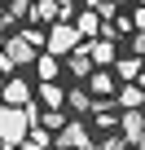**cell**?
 Instances as JSON below:
<instances>
[{
    "label": "cell",
    "mask_w": 145,
    "mask_h": 150,
    "mask_svg": "<svg viewBox=\"0 0 145 150\" xmlns=\"http://www.w3.org/2000/svg\"><path fill=\"white\" fill-rule=\"evenodd\" d=\"M57 5H62V9H70V5H75V0H57Z\"/></svg>",
    "instance_id": "24"
},
{
    "label": "cell",
    "mask_w": 145,
    "mask_h": 150,
    "mask_svg": "<svg viewBox=\"0 0 145 150\" xmlns=\"http://www.w3.org/2000/svg\"><path fill=\"white\" fill-rule=\"evenodd\" d=\"M27 128H31V119H27V106H0V141H18L22 146V137H27Z\"/></svg>",
    "instance_id": "2"
},
{
    "label": "cell",
    "mask_w": 145,
    "mask_h": 150,
    "mask_svg": "<svg viewBox=\"0 0 145 150\" xmlns=\"http://www.w3.org/2000/svg\"><path fill=\"white\" fill-rule=\"evenodd\" d=\"M141 88H145V66H141Z\"/></svg>",
    "instance_id": "25"
},
{
    "label": "cell",
    "mask_w": 145,
    "mask_h": 150,
    "mask_svg": "<svg viewBox=\"0 0 145 150\" xmlns=\"http://www.w3.org/2000/svg\"><path fill=\"white\" fill-rule=\"evenodd\" d=\"M5 53L13 57V66H31V62H35V44L27 40V31H13V35L5 40Z\"/></svg>",
    "instance_id": "3"
},
{
    "label": "cell",
    "mask_w": 145,
    "mask_h": 150,
    "mask_svg": "<svg viewBox=\"0 0 145 150\" xmlns=\"http://www.w3.org/2000/svg\"><path fill=\"white\" fill-rule=\"evenodd\" d=\"M114 75L119 80H141V57H114Z\"/></svg>",
    "instance_id": "12"
},
{
    "label": "cell",
    "mask_w": 145,
    "mask_h": 150,
    "mask_svg": "<svg viewBox=\"0 0 145 150\" xmlns=\"http://www.w3.org/2000/svg\"><path fill=\"white\" fill-rule=\"evenodd\" d=\"M88 93H92V97H114V93H119V88H114V75H110V71H92V75H88Z\"/></svg>",
    "instance_id": "7"
},
{
    "label": "cell",
    "mask_w": 145,
    "mask_h": 150,
    "mask_svg": "<svg viewBox=\"0 0 145 150\" xmlns=\"http://www.w3.org/2000/svg\"><path fill=\"white\" fill-rule=\"evenodd\" d=\"M88 53H92V66H114V57H119L114 44H110V35H106V40H92Z\"/></svg>",
    "instance_id": "11"
},
{
    "label": "cell",
    "mask_w": 145,
    "mask_h": 150,
    "mask_svg": "<svg viewBox=\"0 0 145 150\" xmlns=\"http://www.w3.org/2000/svg\"><path fill=\"white\" fill-rule=\"evenodd\" d=\"M57 150H66V146H57Z\"/></svg>",
    "instance_id": "27"
},
{
    "label": "cell",
    "mask_w": 145,
    "mask_h": 150,
    "mask_svg": "<svg viewBox=\"0 0 145 150\" xmlns=\"http://www.w3.org/2000/svg\"><path fill=\"white\" fill-rule=\"evenodd\" d=\"M119 132H123V141H127V146L145 132V115H141V106H127V110L119 115Z\"/></svg>",
    "instance_id": "5"
},
{
    "label": "cell",
    "mask_w": 145,
    "mask_h": 150,
    "mask_svg": "<svg viewBox=\"0 0 145 150\" xmlns=\"http://www.w3.org/2000/svg\"><path fill=\"white\" fill-rule=\"evenodd\" d=\"M35 71H40V80H57V71H62V62H57V53H44V57L35 62Z\"/></svg>",
    "instance_id": "16"
},
{
    "label": "cell",
    "mask_w": 145,
    "mask_h": 150,
    "mask_svg": "<svg viewBox=\"0 0 145 150\" xmlns=\"http://www.w3.org/2000/svg\"><path fill=\"white\" fill-rule=\"evenodd\" d=\"M114 102L127 110V106H145V88H141V80H127L119 93H114Z\"/></svg>",
    "instance_id": "9"
},
{
    "label": "cell",
    "mask_w": 145,
    "mask_h": 150,
    "mask_svg": "<svg viewBox=\"0 0 145 150\" xmlns=\"http://www.w3.org/2000/svg\"><path fill=\"white\" fill-rule=\"evenodd\" d=\"M132 49H136V57H145V27L132 31Z\"/></svg>",
    "instance_id": "19"
},
{
    "label": "cell",
    "mask_w": 145,
    "mask_h": 150,
    "mask_svg": "<svg viewBox=\"0 0 145 150\" xmlns=\"http://www.w3.org/2000/svg\"><path fill=\"white\" fill-rule=\"evenodd\" d=\"M66 102H70V110H92V93L88 88H70Z\"/></svg>",
    "instance_id": "17"
},
{
    "label": "cell",
    "mask_w": 145,
    "mask_h": 150,
    "mask_svg": "<svg viewBox=\"0 0 145 150\" xmlns=\"http://www.w3.org/2000/svg\"><path fill=\"white\" fill-rule=\"evenodd\" d=\"M0 88H5V84H0Z\"/></svg>",
    "instance_id": "29"
},
{
    "label": "cell",
    "mask_w": 145,
    "mask_h": 150,
    "mask_svg": "<svg viewBox=\"0 0 145 150\" xmlns=\"http://www.w3.org/2000/svg\"><path fill=\"white\" fill-rule=\"evenodd\" d=\"M132 27H145V0L136 5V18H132Z\"/></svg>",
    "instance_id": "22"
},
{
    "label": "cell",
    "mask_w": 145,
    "mask_h": 150,
    "mask_svg": "<svg viewBox=\"0 0 145 150\" xmlns=\"http://www.w3.org/2000/svg\"><path fill=\"white\" fill-rule=\"evenodd\" d=\"M75 27H79V35H97V31H101V13H97V9H88V13H79V18H75Z\"/></svg>",
    "instance_id": "14"
},
{
    "label": "cell",
    "mask_w": 145,
    "mask_h": 150,
    "mask_svg": "<svg viewBox=\"0 0 145 150\" xmlns=\"http://www.w3.org/2000/svg\"><path fill=\"white\" fill-rule=\"evenodd\" d=\"M79 150H97V146H92V141H88V146H79Z\"/></svg>",
    "instance_id": "26"
},
{
    "label": "cell",
    "mask_w": 145,
    "mask_h": 150,
    "mask_svg": "<svg viewBox=\"0 0 145 150\" xmlns=\"http://www.w3.org/2000/svg\"><path fill=\"white\" fill-rule=\"evenodd\" d=\"M88 141H92V137H88V124H79V119L57 128V146H66V150H79V146H88Z\"/></svg>",
    "instance_id": "4"
},
{
    "label": "cell",
    "mask_w": 145,
    "mask_h": 150,
    "mask_svg": "<svg viewBox=\"0 0 145 150\" xmlns=\"http://www.w3.org/2000/svg\"><path fill=\"white\" fill-rule=\"evenodd\" d=\"M101 5H106V0H88V9H101Z\"/></svg>",
    "instance_id": "23"
},
{
    "label": "cell",
    "mask_w": 145,
    "mask_h": 150,
    "mask_svg": "<svg viewBox=\"0 0 145 150\" xmlns=\"http://www.w3.org/2000/svg\"><path fill=\"white\" fill-rule=\"evenodd\" d=\"M92 119H97V128H119V115H114V110H106V106H97V110H92Z\"/></svg>",
    "instance_id": "18"
},
{
    "label": "cell",
    "mask_w": 145,
    "mask_h": 150,
    "mask_svg": "<svg viewBox=\"0 0 145 150\" xmlns=\"http://www.w3.org/2000/svg\"><path fill=\"white\" fill-rule=\"evenodd\" d=\"M0 5H5V0H0Z\"/></svg>",
    "instance_id": "28"
},
{
    "label": "cell",
    "mask_w": 145,
    "mask_h": 150,
    "mask_svg": "<svg viewBox=\"0 0 145 150\" xmlns=\"http://www.w3.org/2000/svg\"><path fill=\"white\" fill-rule=\"evenodd\" d=\"M97 150H127V141H123V137H106Z\"/></svg>",
    "instance_id": "20"
},
{
    "label": "cell",
    "mask_w": 145,
    "mask_h": 150,
    "mask_svg": "<svg viewBox=\"0 0 145 150\" xmlns=\"http://www.w3.org/2000/svg\"><path fill=\"white\" fill-rule=\"evenodd\" d=\"M0 27H5V22H0Z\"/></svg>",
    "instance_id": "30"
},
{
    "label": "cell",
    "mask_w": 145,
    "mask_h": 150,
    "mask_svg": "<svg viewBox=\"0 0 145 150\" xmlns=\"http://www.w3.org/2000/svg\"><path fill=\"white\" fill-rule=\"evenodd\" d=\"M27 13H31V0H5V18H0V22H18Z\"/></svg>",
    "instance_id": "15"
},
{
    "label": "cell",
    "mask_w": 145,
    "mask_h": 150,
    "mask_svg": "<svg viewBox=\"0 0 145 150\" xmlns=\"http://www.w3.org/2000/svg\"><path fill=\"white\" fill-rule=\"evenodd\" d=\"M0 97H5L9 106H27V102H31V84H27V80H9L5 88H0Z\"/></svg>",
    "instance_id": "8"
},
{
    "label": "cell",
    "mask_w": 145,
    "mask_h": 150,
    "mask_svg": "<svg viewBox=\"0 0 145 150\" xmlns=\"http://www.w3.org/2000/svg\"><path fill=\"white\" fill-rule=\"evenodd\" d=\"M84 35H79V27H70L66 18H57V22H48V35H44V49L48 53H57V57H66L70 49H75Z\"/></svg>",
    "instance_id": "1"
},
{
    "label": "cell",
    "mask_w": 145,
    "mask_h": 150,
    "mask_svg": "<svg viewBox=\"0 0 145 150\" xmlns=\"http://www.w3.org/2000/svg\"><path fill=\"white\" fill-rule=\"evenodd\" d=\"M40 102H44V106H66V93H62L53 80H40Z\"/></svg>",
    "instance_id": "13"
},
{
    "label": "cell",
    "mask_w": 145,
    "mask_h": 150,
    "mask_svg": "<svg viewBox=\"0 0 145 150\" xmlns=\"http://www.w3.org/2000/svg\"><path fill=\"white\" fill-rule=\"evenodd\" d=\"M9 71H13V57H9L5 49H0V75H9Z\"/></svg>",
    "instance_id": "21"
},
{
    "label": "cell",
    "mask_w": 145,
    "mask_h": 150,
    "mask_svg": "<svg viewBox=\"0 0 145 150\" xmlns=\"http://www.w3.org/2000/svg\"><path fill=\"white\" fill-rule=\"evenodd\" d=\"M66 66H70V75H79V80H88L92 75V53H88V44H75L66 53Z\"/></svg>",
    "instance_id": "6"
},
{
    "label": "cell",
    "mask_w": 145,
    "mask_h": 150,
    "mask_svg": "<svg viewBox=\"0 0 145 150\" xmlns=\"http://www.w3.org/2000/svg\"><path fill=\"white\" fill-rule=\"evenodd\" d=\"M27 18H31V22H57V18H62V5H57V0H35Z\"/></svg>",
    "instance_id": "10"
}]
</instances>
